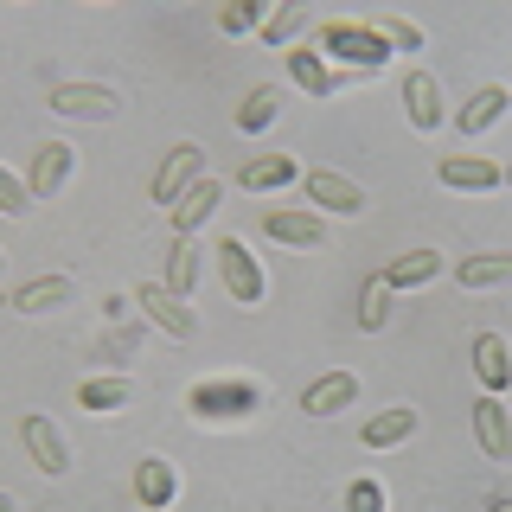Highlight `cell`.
I'll return each mask as SVG.
<instances>
[{
	"mask_svg": "<svg viewBox=\"0 0 512 512\" xmlns=\"http://www.w3.org/2000/svg\"><path fill=\"white\" fill-rule=\"evenodd\" d=\"M314 52L346 77H378L384 64H391V52H384V39L372 32V20H327L314 32Z\"/></svg>",
	"mask_w": 512,
	"mask_h": 512,
	"instance_id": "6da1fadb",
	"label": "cell"
},
{
	"mask_svg": "<svg viewBox=\"0 0 512 512\" xmlns=\"http://www.w3.org/2000/svg\"><path fill=\"white\" fill-rule=\"evenodd\" d=\"M263 378H205L186 391V410L199 416V423H244V416L263 410Z\"/></svg>",
	"mask_w": 512,
	"mask_h": 512,
	"instance_id": "7a4b0ae2",
	"label": "cell"
},
{
	"mask_svg": "<svg viewBox=\"0 0 512 512\" xmlns=\"http://www.w3.org/2000/svg\"><path fill=\"white\" fill-rule=\"evenodd\" d=\"M218 282H224V295H231L237 308H263L269 301V269L250 256L244 237H218Z\"/></svg>",
	"mask_w": 512,
	"mask_h": 512,
	"instance_id": "3957f363",
	"label": "cell"
},
{
	"mask_svg": "<svg viewBox=\"0 0 512 512\" xmlns=\"http://www.w3.org/2000/svg\"><path fill=\"white\" fill-rule=\"evenodd\" d=\"M20 442H26V455H32V468L39 474H52V480H64L77 468V455H71V436L52 423L45 410H26L20 416Z\"/></svg>",
	"mask_w": 512,
	"mask_h": 512,
	"instance_id": "277c9868",
	"label": "cell"
},
{
	"mask_svg": "<svg viewBox=\"0 0 512 512\" xmlns=\"http://www.w3.org/2000/svg\"><path fill=\"white\" fill-rule=\"evenodd\" d=\"M45 109L64 116V122H116L122 116V96L109 90V84H52Z\"/></svg>",
	"mask_w": 512,
	"mask_h": 512,
	"instance_id": "5b68a950",
	"label": "cell"
},
{
	"mask_svg": "<svg viewBox=\"0 0 512 512\" xmlns=\"http://www.w3.org/2000/svg\"><path fill=\"white\" fill-rule=\"evenodd\" d=\"M301 186H308V205H314L320 218H359L365 205H372L359 180H346V173H333V167H308V173H301Z\"/></svg>",
	"mask_w": 512,
	"mask_h": 512,
	"instance_id": "8992f818",
	"label": "cell"
},
{
	"mask_svg": "<svg viewBox=\"0 0 512 512\" xmlns=\"http://www.w3.org/2000/svg\"><path fill=\"white\" fill-rule=\"evenodd\" d=\"M128 301H135V308L148 314L154 327L167 333V340H199V314H192V301H180V295H173L167 282H141V288H135Z\"/></svg>",
	"mask_w": 512,
	"mask_h": 512,
	"instance_id": "52a82bcc",
	"label": "cell"
},
{
	"mask_svg": "<svg viewBox=\"0 0 512 512\" xmlns=\"http://www.w3.org/2000/svg\"><path fill=\"white\" fill-rule=\"evenodd\" d=\"M404 116H410V128L416 135H436V128H448V96H442V84H436V71H423V64H410L404 71Z\"/></svg>",
	"mask_w": 512,
	"mask_h": 512,
	"instance_id": "ba28073f",
	"label": "cell"
},
{
	"mask_svg": "<svg viewBox=\"0 0 512 512\" xmlns=\"http://www.w3.org/2000/svg\"><path fill=\"white\" fill-rule=\"evenodd\" d=\"M218 205H224V180H212V173H199L180 199L167 205V218H173V237H199L205 224L218 218Z\"/></svg>",
	"mask_w": 512,
	"mask_h": 512,
	"instance_id": "9c48e42d",
	"label": "cell"
},
{
	"mask_svg": "<svg viewBox=\"0 0 512 512\" xmlns=\"http://www.w3.org/2000/svg\"><path fill=\"white\" fill-rule=\"evenodd\" d=\"M71 173H77V148L71 141H39L32 148V167H26V186H32V199H58L64 186H71Z\"/></svg>",
	"mask_w": 512,
	"mask_h": 512,
	"instance_id": "30bf717a",
	"label": "cell"
},
{
	"mask_svg": "<svg viewBox=\"0 0 512 512\" xmlns=\"http://www.w3.org/2000/svg\"><path fill=\"white\" fill-rule=\"evenodd\" d=\"M199 173H205V148L199 141H173V148L160 154V167H154V205H173Z\"/></svg>",
	"mask_w": 512,
	"mask_h": 512,
	"instance_id": "8fae6325",
	"label": "cell"
},
{
	"mask_svg": "<svg viewBox=\"0 0 512 512\" xmlns=\"http://www.w3.org/2000/svg\"><path fill=\"white\" fill-rule=\"evenodd\" d=\"M282 64H288V77H295L301 90L314 96V103H327V96H340L346 84H359V77H346V71H333L327 58L314 52V45H295V52H282Z\"/></svg>",
	"mask_w": 512,
	"mask_h": 512,
	"instance_id": "7c38bea8",
	"label": "cell"
},
{
	"mask_svg": "<svg viewBox=\"0 0 512 512\" xmlns=\"http://www.w3.org/2000/svg\"><path fill=\"white\" fill-rule=\"evenodd\" d=\"M436 180L448 192H500L506 186V167H500V160H480V154H442L436 160Z\"/></svg>",
	"mask_w": 512,
	"mask_h": 512,
	"instance_id": "4fadbf2b",
	"label": "cell"
},
{
	"mask_svg": "<svg viewBox=\"0 0 512 512\" xmlns=\"http://www.w3.org/2000/svg\"><path fill=\"white\" fill-rule=\"evenodd\" d=\"M506 116H512V90H506V84H480V90H474V96H468V103H461L448 122H455L461 135L474 141V135H487V128H500Z\"/></svg>",
	"mask_w": 512,
	"mask_h": 512,
	"instance_id": "5bb4252c",
	"label": "cell"
},
{
	"mask_svg": "<svg viewBox=\"0 0 512 512\" xmlns=\"http://www.w3.org/2000/svg\"><path fill=\"white\" fill-rule=\"evenodd\" d=\"M263 231L276 237V244H288V250H314V244H327V218H320L314 205H276Z\"/></svg>",
	"mask_w": 512,
	"mask_h": 512,
	"instance_id": "9a60e30c",
	"label": "cell"
},
{
	"mask_svg": "<svg viewBox=\"0 0 512 512\" xmlns=\"http://www.w3.org/2000/svg\"><path fill=\"white\" fill-rule=\"evenodd\" d=\"M378 276H384V288H391V295H397V288H429L436 276H448V256L429 250V244H416V250H404V256H391Z\"/></svg>",
	"mask_w": 512,
	"mask_h": 512,
	"instance_id": "2e32d148",
	"label": "cell"
},
{
	"mask_svg": "<svg viewBox=\"0 0 512 512\" xmlns=\"http://www.w3.org/2000/svg\"><path fill=\"white\" fill-rule=\"evenodd\" d=\"M474 378L487 397L512 391V340L506 333H474Z\"/></svg>",
	"mask_w": 512,
	"mask_h": 512,
	"instance_id": "e0dca14e",
	"label": "cell"
},
{
	"mask_svg": "<svg viewBox=\"0 0 512 512\" xmlns=\"http://www.w3.org/2000/svg\"><path fill=\"white\" fill-rule=\"evenodd\" d=\"M474 442L487 448L493 461H512V404L506 397H474Z\"/></svg>",
	"mask_w": 512,
	"mask_h": 512,
	"instance_id": "ac0fdd59",
	"label": "cell"
},
{
	"mask_svg": "<svg viewBox=\"0 0 512 512\" xmlns=\"http://www.w3.org/2000/svg\"><path fill=\"white\" fill-rule=\"evenodd\" d=\"M237 186L244 192H288V186H301V160L295 154H250L237 167Z\"/></svg>",
	"mask_w": 512,
	"mask_h": 512,
	"instance_id": "d6986e66",
	"label": "cell"
},
{
	"mask_svg": "<svg viewBox=\"0 0 512 512\" xmlns=\"http://www.w3.org/2000/svg\"><path fill=\"white\" fill-rule=\"evenodd\" d=\"M135 500L148 506V512H167L173 500H180V468H173L167 455L135 461Z\"/></svg>",
	"mask_w": 512,
	"mask_h": 512,
	"instance_id": "ffe728a7",
	"label": "cell"
},
{
	"mask_svg": "<svg viewBox=\"0 0 512 512\" xmlns=\"http://www.w3.org/2000/svg\"><path fill=\"white\" fill-rule=\"evenodd\" d=\"M359 404V372H320L308 391H301V410L308 416H340Z\"/></svg>",
	"mask_w": 512,
	"mask_h": 512,
	"instance_id": "44dd1931",
	"label": "cell"
},
{
	"mask_svg": "<svg viewBox=\"0 0 512 512\" xmlns=\"http://www.w3.org/2000/svg\"><path fill=\"white\" fill-rule=\"evenodd\" d=\"M308 32H320L314 7H308V0H282V7L269 13V26H263V45H276V52H295V45H308Z\"/></svg>",
	"mask_w": 512,
	"mask_h": 512,
	"instance_id": "7402d4cb",
	"label": "cell"
},
{
	"mask_svg": "<svg viewBox=\"0 0 512 512\" xmlns=\"http://www.w3.org/2000/svg\"><path fill=\"white\" fill-rule=\"evenodd\" d=\"M71 295H77L71 276H32L13 288V314H58V308H71Z\"/></svg>",
	"mask_w": 512,
	"mask_h": 512,
	"instance_id": "603a6c76",
	"label": "cell"
},
{
	"mask_svg": "<svg viewBox=\"0 0 512 512\" xmlns=\"http://www.w3.org/2000/svg\"><path fill=\"white\" fill-rule=\"evenodd\" d=\"M77 404H84L90 416H116L135 404V378H122V372H103V378H84L77 384Z\"/></svg>",
	"mask_w": 512,
	"mask_h": 512,
	"instance_id": "cb8c5ba5",
	"label": "cell"
},
{
	"mask_svg": "<svg viewBox=\"0 0 512 512\" xmlns=\"http://www.w3.org/2000/svg\"><path fill=\"white\" fill-rule=\"evenodd\" d=\"M416 429H423V410H410V404H391V410H378L372 423H365V448H397V442H410Z\"/></svg>",
	"mask_w": 512,
	"mask_h": 512,
	"instance_id": "d4e9b609",
	"label": "cell"
},
{
	"mask_svg": "<svg viewBox=\"0 0 512 512\" xmlns=\"http://www.w3.org/2000/svg\"><path fill=\"white\" fill-rule=\"evenodd\" d=\"M455 282H461V288H506V282H512V250L461 256V263H455Z\"/></svg>",
	"mask_w": 512,
	"mask_h": 512,
	"instance_id": "484cf974",
	"label": "cell"
},
{
	"mask_svg": "<svg viewBox=\"0 0 512 512\" xmlns=\"http://www.w3.org/2000/svg\"><path fill=\"white\" fill-rule=\"evenodd\" d=\"M199 256H205L199 237H173V244H167V276H160V282H167L180 301H192V288H199Z\"/></svg>",
	"mask_w": 512,
	"mask_h": 512,
	"instance_id": "4316f807",
	"label": "cell"
},
{
	"mask_svg": "<svg viewBox=\"0 0 512 512\" xmlns=\"http://www.w3.org/2000/svg\"><path fill=\"white\" fill-rule=\"evenodd\" d=\"M276 116H282V90H276V84H256L244 103H237V128H244V135H263V128H276Z\"/></svg>",
	"mask_w": 512,
	"mask_h": 512,
	"instance_id": "83f0119b",
	"label": "cell"
},
{
	"mask_svg": "<svg viewBox=\"0 0 512 512\" xmlns=\"http://www.w3.org/2000/svg\"><path fill=\"white\" fill-rule=\"evenodd\" d=\"M372 32L384 39V52H391V58H397V52H410V58H416V52L429 45V32L416 26V20H404V13H378V20H372Z\"/></svg>",
	"mask_w": 512,
	"mask_h": 512,
	"instance_id": "f1b7e54d",
	"label": "cell"
},
{
	"mask_svg": "<svg viewBox=\"0 0 512 512\" xmlns=\"http://www.w3.org/2000/svg\"><path fill=\"white\" fill-rule=\"evenodd\" d=\"M269 13H276L269 0H231V7L218 13V32H224V39H244V32H263V26H269Z\"/></svg>",
	"mask_w": 512,
	"mask_h": 512,
	"instance_id": "f546056e",
	"label": "cell"
},
{
	"mask_svg": "<svg viewBox=\"0 0 512 512\" xmlns=\"http://www.w3.org/2000/svg\"><path fill=\"white\" fill-rule=\"evenodd\" d=\"M384 320H391V288H384V276H372L359 288V327L365 333H384Z\"/></svg>",
	"mask_w": 512,
	"mask_h": 512,
	"instance_id": "4dcf8cb0",
	"label": "cell"
},
{
	"mask_svg": "<svg viewBox=\"0 0 512 512\" xmlns=\"http://www.w3.org/2000/svg\"><path fill=\"white\" fill-rule=\"evenodd\" d=\"M32 205H39V199H32V186L20 180V173L0 167V212H7V218H32Z\"/></svg>",
	"mask_w": 512,
	"mask_h": 512,
	"instance_id": "1f68e13d",
	"label": "cell"
},
{
	"mask_svg": "<svg viewBox=\"0 0 512 512\" xmlns=\"http://www.w3.org/2000/svg\"><path fill=\"white\" fill-rule=\"evenodd\" d=\"M346 512H384V480L359 474V480L346 487Z\"/></svg>",
	"mask_w": 512,
	"mask_h": 512,
	"instance_id": "d6a6232c",
	"label": "cell"
},
{
	"mask_svg": "<svg viewBox=\"0 0 512 512\" xmlns=\"http://www.w3.org/2000/svg\"><path fill=\"white\" fill-rule=\"evenodd\" d=\"M0 512H20V500H13V493H7V487H0Z\"/></svg>",
	"mask_w": 512,
	"mask_h": 512,
	"instance_id": "836d02e7",
	"label": "cell"
},
{
	"mask_svg": "<svg viewBox=\"0 0 512 512\" xmlns=\"http://www.w3.org/2000/svg\"><path fill=\"white\" fill-rule=\"evenodd\" d=\"M487 512H512V500H487Z\"/></svg>",
	"mask_w": 512,
	"mask_h": 512,
	"instance_id": "e575fe53",
	"label": "cell"
},
{
	"mask_svg": "<svg viewBox=\"0 0 512 512\" xmlns=\"http://www.w3.org/2000/svg\"><path fill=\"white\" fill-rule=\"evenodd\" d=\"M0 282H7V250H0Z\"/></svg>",
	"mask_w": 512,
	"mask_h": 512,
	"instance_id": "d590c367",
	"label": "cell"
},
{
	"mask_svg": "<svg viewBox=\"0 0 512 512\" xmlns=\"http://www.w3.org/2000/svg\"><path fill=\"white\" fill-rule=\"evenodd\" d=\"M506 186H512V167H506Z\"/></svg>",
	"mask_w": 512,
	"mask_h": 512,
	"instance_id": "8d00e7d4",
	"label": "cell"
}]
</instances>
